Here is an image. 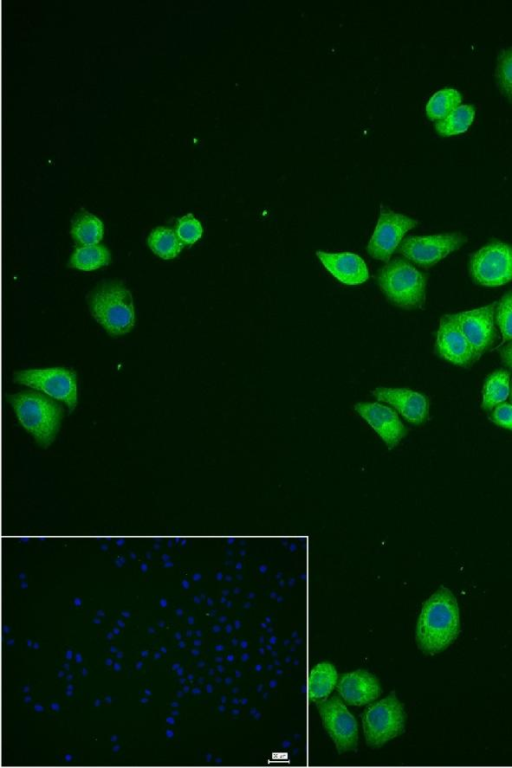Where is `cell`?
Masks as SVG:
<instances>
[{
	"mask_svg": "<svg viewBox=\"0 0 512 768\" xmlns=\"http://www.w3.org/2000/svg\"><path fill=\"white\" fill-rule=\"evenodd\" d=\"M460 615L456 597L446 587L434 592L423 604L416 625V642L426 654L447 648L457 637Z\"/></svg>",
	"mask_w": 512,
	"mask_h": 768,
	"instance_id": "obj_1",
	"label": "cell"
},
{
	"mask_svg": "<svg viewBox=\"0 0 512 768\" xmlns=\"http://www.w3.org/2000/svg\"><path fill=\"white\" fill-rule=\"evenodd\" d=\"M9 402L23 428L42 447L53 443L59 431L63 408L42 392L22 391L9 396Z\"/></svg>",
	"mask_w": 512,
	"mask_h": 768,
	"instance_id": "obj_2",
	"label": "cell"
},
{
	"mask_svg": "<svg viewBox=\"0 0 512 768\" xmlns=\"http://www.w3.org/2000/svg\"><path fill=\"white\" fill-rule=\"evenodd\" d=\"M90 313L112 336L130 332L135 324V309L130 290L119 282L103 283L88 297Z\"/></svg>",
	"mask_w": 512,
	"mask_h": 768,
	"instance_id": "obj_3",
	"label": "cell"
},
{
	"mask_svg": "<svg viewBox=\"0 0 512 768\" xmlns=\"http://www.w3.org/2000/svg\"><path fill=\"white\" fill-rule=\"evenodd\" d=\"M377 281L387 299L398 307L411 310L425 303L427 277L404 259L388 262L378 272Z\"/></svg>",
	"mask_w": 512,
	"mask_h": 768,
	"instance_id": "obj_4",
	"label": "cell"
},
{
	"mask_svg": "<svg viewBox=\"0 0 512 768\" xmlns=\"http://www.w3.org/2000/svg\"><path fill=\"white\" fill-rule=\"evenodd\" d=\"M405 720L403 704L394 693L371 704L362 716L367 745L378 748L399 736L404 731Z\"/></svg>",
	"mask_w": 512,
	"mask_h": 768,
	"instance_id": "obj_5",
	"label": "cell"
},
{
	"mask_svg": "<svg viewBox=\"0 0 512 768\" xmlns=\"http://www.w3.org/2000/svg\"><path fill=\"white\" fill-rule=\"evenodd\" d=\"M471 279L484 287H498L512 281V245L492 240L474 252L469 260Z\"/></svg>",
	"mask_w": 512,
	"mask_h": 768,
	"instance_id": "obj_6",
	"label": "cell"
},
{
	"mask_svg": "<svg viewBox=\"0 0 512 768\" xmlns=\"http://www.w3.org/2000/svg\"><path fill=\"white\" fill-rule=\"evenodd\" d=\"M14 381L63 402L70 410L77 405L76 373L64 367L26 369L14 374Z\"/></svg>",
	"mask_w": 512,
	"mask_h": 768,
	"instance_id": "obj_7",
	"label": "cell"
},
{
	"mask_svg": "<svg viewBox=\"0 0 512 768\" xmlns=\"http://www.w3.org/2000/svg\"><path fill=\"white\" fill-rule=\"evenodd\" d=\"M465 242V236L459 232L410 236L401 242L398 251L407 260L428 269L460 249Z\"/></svg>",
	"mask_w": 512,
	"mask_h": 768,
	"instance_id": "obj_8",
	"label": "cell"
},
{
	"mask_svg": "<svg viewBox=\"0 0 512 768\" xmlns=\"http://www.w3.org/2000/svg\"><path fill=\"white\" fill-rule=\"evenodd\" d=\"M417 224L418 221L410 216L382 208L367 245L368 253L377 260L388 261L405 234Z\"/></svg>",
	"mask_w": 512,
	"mask_h": 768,
	"instance_id": "obj_9",
	"label": "cell"
},
{
	"mask_svg": "<svg viewBox=\"0 0 512 768\" xmlns=\"http://www.w3.org/2000/svg\"><path fill=\"white\" fill-rule=\"evenodd\" d=\"M322 724L334 742L339 753L356 749L358 744V725L356 719L343 701L336 697H327L317 703Z\"/></svg>",
	"mask_w": 512,
	"mask_h": 768,
	"instance_id": "obj_10",
	"label": "cell"
},
{
	"mask_svg": "<svg viewBox=\"0 0 512 768\" xmlns=\"http://www.w3.org/2000/svg\"><path fill=\"white\" fill-rule=\"evenodd\" d=\"M495 306L496 302H493L483 307L452 314L470 343L476 361L489 351L497 340Z\"/></svg>",
	"mask_w": 512,
	"mask_h": 768,
	"instance_id": "obj_11",
	"label": "cell"
},
{
	"mask_svg": "<svg viewBox=\"0 0 512 768\" xmlns=\"http://www.w3.org/2000/svg\"><path fill=\"white\" fill-rule=\"evenodd\" d=\"M435 353L449 363L463 368L476 362L474 351L452 314L442 316L439 321Z\"/></svg>",
	"mask_w": 512,
	"mask_h": 768,
	"instance_id": "obj_12",
	"label": "cell"
},
{
	"mask_svg": "<svg viewBox=\"0 0 512 768\" xmlns=\"http://www.w3.org/2000/svg\"><path fill=\"white\" fill-rule=\"evenodd\" d=\"M354 410L377 433L389 449L397 446L407 433L396 410L380 402H359Z\"/></svg>",
	"mask_w": 512,
	"mask_h": 768,
	"instance_id": "obj_13",
	"label": "cell"
},
{
	"mask_svg": "<svg viewBox=\"0 0 512 768\" xmlns=\"http://www.w3.org/2000/svg\"><path fill=\"white\" fill-rule=\"evenodd\" d=\"M372 394L377 400L391 405L412 424H422L429 416V400L418 391L408 388L378 387L372 391Z\"/></svg>",
	"mask_w": 512,
	"mask_h": 768,
	"instance_id": "obj_14",
	"label": "cell"
},
{
	"mask_svg": "<svg viewBox=\"0 0 512 768\" xmlns=\"http://www.w3.org/2000/svg\"><path fill=\"white\" fill-rule=\"evenodd\" d=\"M316 256L327 271L343 284L359 285L369 278L367 265L357 254L317 251Z\"/></svg>",
	"mask_w": 512,
	"mask_h": 768,
	"instance_id": "obj_15",
	"label": "cell"
},
{
	"mask_svg": "<svg viewBox=\"0 0 512 768\" xmlns=\"http://www.w3.org/2000/svg\"><path fill=\"white\" fill-rule=\"evenodd\" d=\"M336 686L341 698L354 706L369 704L381 694L379 680L366 670L343 674Z\"/></svg>",
	"mask_w": 512,
	"mask_h": 768,
	"instance_id": "obj_16",
	"label": "cell"
},
{
	"mask_svg": "<svg viewBox=\"0 0 512 768\" xmlns=\"http://www.w3.org/2000/svg\"><path fill=\"white\" fill-rule=\"evenodd\" d=\"M511 379L507 370L499 369L490 373L483 385L481 406L486 411L493 410L510 397Z\"/></svg>",
	"mask_w": 512,
	"mask_h": 768,
	"instance_id": "obj_17",
	"label": "cell"
},
{
	"mask_svg": "<svg viewBox=\"0 0 512 768\" xmlns=\"http://www.w3.org/2000/svg\"><path fill=\"white\" fill-rule=\"evenodd\" d=\"M338 682V673L336 668L328 662H321L315 665L309 674L308 693L313 702H320L326 699Z\"/></svg>",
	"mask_w": 512,
	"mask_h": 768,
	"instance_id": "obj_18",
	"label": "cell"
},
{
	"mask_svg": "<svg viewBox=\"0 0 512 768\" xmlns=\"http://www.w3.org/2000/svg\"><path fill=\"white\" fill-rule=\"evenodd\" d=\"M111 261L110 251L101 244L79 246L72 253L68 265L81 271H93L107 266Z\"/></svg>",
	"mask_w": 512,
	"mask_h": 768,
	"instance_id": "obj_19",
	"label": "cell"
},
{
	"mask_svg": "<svg viewBox=\"0 0 512 768\" xmlns=\"http://www.w3.org/2000/svg\"><path fill=\"white\" fill-rule=\"evenodd\" d=\"M104 227L102 221L90 212L78 214L71 224V236L81 246L99 244Z\"/></svg>",
	"mask_w": 512,
	"mask_h": 768,
	"instance_id": "obj_20",
	"label": "cell"
},
{
	"mask_svg": "<svg viewBox=\"0 0 512 768\" xmlns=\"http://www.w3.org/2000/svg\"><path fill=\"white\" fill-rule=\"evenodd\" d=\"M147 244L155 255L166 260L177 257L184 245L176 232L165 226L153 229L147 238Z\"/></svg>",
	"mask_w": 512,
	"mask_h": 768,
	"instance_id": "obj_21",
	"label": "cell"
},
{
	"mask_svg": "<svg viewBox=\"0 0 512 768\" xmlns=\"http://www.w3.org/2000/svg\"><path fill=\"white\" fill-rule=\"evenodd\" d=\"M475 114V107L472 104H461L446 117L436 121L435 130L445 137L464 133L472 124Z\"/></svg>",
	"mask_w": 512,
	"mask_h": 768,
	"instance_id": "obj_22",
	"label": "cell"
},
{
	"mask_svg": "<svg viewBox=\"0 0 512 768\" xmlns=\"http://www.w3.org/2000/svg\"><path fill=\"white\" fill-rule=\"evenodd\" d=\"M462 102V95L455 88H442L436 91L425 106L426 116L432 121H439L456 109Z\"/></svg>",
	"mask_w": 512,
	"mask_h": 768,
	"instance_id": "obj_23",
	"label": "cell"
},
{
	"mask_svg": "<svg viewBox=\"0 0 512 768\" xmlns=\"http://www.w3.org/2000/svg\"><path fill=\"white\" fill-rule=\"evenodd\" d=\"M495 323L501 333V343L512 341V290L503 294L496 303Z\"/></svg>",
	"mask_w": 512,
	"mask_h": 768,
	"instance_id": "obj_24",
	"label": "cell"
},
{
	"mask_svg": "<svg viewBox=\"0 0 512 768\" xmlns=\"http://www.w3.org/2000/svg\"><path fill=\"white\" fill-rule=\"evenodd\" d=\"M496 76L501 92L512 101V47L502 50L499 54Z\"/></svg>",
	"mask_w": 512,
	"mask_h": 768,
	"instance_id": "obj_25",
	"label": "cell"
},
{
	"mask_svg": "<svg viewBox=\"0 0 512 768\" xmlns=\"http://www.w3.org/2000/svg\"><path fill=\"white\" fill-rule=\"evenodd\" d=\"M175 232L183 244L192 245L202 237L203 227L192 213H187L177 220Z\"/></svg>",
	"mask_w": 512,
	"mask_h": 768,
	"instance_id": "obj_26",
	"label": "cell"
},
{
	"mask_svg": "<svg viewBox=\"0 0 512 768\" xmlns=\"http://www.w3.org/2000/svg\"><path fill=\"white\" fill-rule=\"evenodd\" d=\"M491 421L504 429L512 431V403H502L491 413Z\"/></svg>",
	"mask_w": 512,
	"mask_h": 768,
	"instance_id": "obj_27",
	"label": "cell"
},
{
	"mask_svg": "<svg viewBox=\"0 0 512 768\" xmlns=\"http://www.w3.org/2000/svg\"><path fill=\"white\" fill-rule=\"evenodd\" d=\"M500 358L502 363L512 371V341L502 346Z\"/></svg>",
	"mask_w": 512,
	"mask_h": 768,
	"instance_id": "obj_28",
	"label": "cell"
},
{
	"mask_svg": "<svg viewBox=\"0 0 512 768\" xmlns=\"http://www.w3.org/2000/svg\"><path fill=\"white\" fill-rule=\"evenodd\" d=\"M509 400H510V403H512V384H511V392H510Z\"/></svg>",
	"mask_w": 512,
	"mask_h": 768,
	"instance_id": "obj_29",
	"label": "cell"
}]
</instances>
